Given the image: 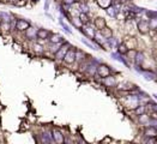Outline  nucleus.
Returning a JSON list of instances; mask_svg holds the SVG:
<instances>
[{
  "label": "nucleus",
  "instance_id": "nucleus-1",
  "mask_svg": "<svg viewBox=\"0 0 157 144\" xmlns=\"http://www.w3.org/2000/svg\"><path fill=\"white\" fill-rule=\"evenodd\" d=\"M121 102L124 103V106L127 109H131V111H134L140 105L139 99H138V94H133V93H130L126 96H124L121 99Z\"/></svg>",
  "mask_w": 157,
  "mask_h": 144
},
{
  "label": "nucleus",
  "instance_id": "nucleus-2",
  "mask_svg": "<svg viewBox=\"0 0 157 144\" xmlns=\"http://www.w3.org/2000/svg\"><path fill=\"white\" fill-rule=\"evenodd\" d=\"M96 75L101 78H104V77L112 75V70L109 66H107L104 64H100L98 66H96Z\"/></svg>",
  "mask_w": 157,
  "mask_h": 144
},
{
  "label": "nucleus",
  "instance_id": "nucleus-3",
  "mask_svg": "<svg viewBox=\"0 0 157 144\" xmlns=\"http://www.w3.org/2000/svg\"><path fill=\"white\" fill-rule=\"evenodd\" d=\"M137 28H138V31L142 34V35H146L150 32V24H149V20L148 19H140L137 24Z\"/></svg>",
  "mask_w": 157,
  "mask_h": 144
},
{
  "label": "nucleus",
  "instance_id": "nucleus-4",
  "mask_svg": "<svg viewBox=\"0 0 157 144\" xmlns=\"http://www.w3.org/2000/svg\"><path fill=\"white\" fill-rule=\"evenodd\" d=\"M143 133H144V137H146V138H155V139H157V127L156 126L145 125V129H144Z\"/></svg>",
  "mask_w": 157,
  "mask_h": 144
},
{
  "label": "nucleus",
  "instance_id": "nucleus-5",
  "mask_svg": "<svg viewBox=\"0 0 157 144\" xmlns=\"http://www.w3.org/2000/svg\"><path fill=\"white\" fill-rule=\"evenodd\" d=\"M71 46H70V43H67V42H64V44H61L60 47H59V49L55 52V59L57 60H63V58H64V55L66 54V52L69 51V48H70Z\"/></svg>",
  "mask_w": 157,
  "mask_h": 144
},
{
  "label": "nucleus",
  "instance_id": "nucleus-6",
  "mask_svg": "<svg viewBox=\"0 0 157 144\" xmlns=\"http://www.w3.org/2000/svg\"><path fill=\"white\" fill-rule=\"evenodd\" d=\"M63 60L66 63V64H69V65H71V64H73L75 61H76V51L73 49V48H69V51L66 52V54L64 55V58H63Z\"/></svg>",
  "mask_w": 157,
  "mask_h": 144
},
{
  "label": "nucleus",
  "instance_id": "nucleus-7",
  "mask_svg": "<svg viewBox=\"0 0 157 144\" xmlns=\"http://www.w3.org/2000/svg\"><path fill=\"white\" fill-rule=\"evenodd\" d=\"M80 31H82L85 36H88L90 40H92V38H94V36H95L96 29H95V28H92L91 25H89V23H88V24H84V25L80 28Z\"/></svg>",
  "mask_w": 157,
  "mask_h": 144
},
{
  "label": "nucleus",
  "instance_id": "nucleus-8",
  "mask_svg": "<svg viewBox=\"0 0 157 144\" xmlns=\"http://www.w3.org/2000/svg\"><path fill=\"white\" fill-rule=\"evenodd\" d=\"M136 70L139 72V73H142V76L144 77V79H146V81H156L157 79V75L155 72H152V71H149V70H146V71H144V70H140L139 67H136Z\"/></svg>",
  "mask_w": 157,
  "mask_h": 144
},
{
  "label": "nucleus",
  "instance_id": "nucleus-9",
  "mask_svg": "<svg viewBox=\"0 0 157 144\" xmlns=\"http://www.w3.org/2000/svg\"><path fill=\"white\" fill-rule=\"evenodd\" d=\"M52 137H53V141L58 144H63L65 142V137L63 135V132L58 129H54L53 132H52Z\"/></svg>",
  "mask_w": 157,
  "mask_h": 144
},
{
  "label": "nucleus",
  "instance_id": "nucleus-10",
  "mask_svg": "<svg viewBox=\"0 0 157 144\" xmlns=\"http://www.w3.org/2000/svg\"><path fill=\"white\" fill-rule=\"evenodd\" d=\"M106 12H107V14L109 16V17H112V18H116L118 17V14H119V12H120V10H119V7L116 6V5H112V6H109L107 10H106Z\"/></svg>",
  "mask_w": 157,
  "mask_h": 144
},
{
  "label": "nucleus",
  "instance_id": "nucleus-11",
  "mask_svg": "<svg viewBox=\"0 0 157 144\" xmlns=\"http://www.w3.org/2000/svg\"><path fill=\"white\" fill-rule=\"evenodd\" d=\"M29 26H30L29 22H26V20H24V19H18V20L16 22V29H17L18 31H25Z\"/></svg>",
  "mask_w": 157,
  "mask_h": 144
},
{
  "label": "nucleus",
  "instance_id": "nucleus-12",
  "mask_svg": "<svg viewBox=\"0 0 157 144\" xmlns=\"http://www.w3.org/2000/svg\"><path fill=\"white\" fill-rule=\"evenodd\" d=\"M102 79H103V84H104L106 87H108V88L116 87V79H115V77H113L112 75H109V76H107V77H104V78H102Z\"/></svg>",
  "mask_w": 157,
  "mask_h": 144
},
{
  "label": "nucleus",
  "instance_id": "nucleus-13",
  "mask_svg": "<svg viewBox=\"0 0 157 144\" xmlns=\"http://www.w3.org/2000/svg\"><path fill=\"white\" fill-rule=\"evenodd\" d=\"M106 25H107V23H106V19H104V18H102V17L95 18V20H94V28H95L96 30H101V29H103Z\"/></svg>",
  "mask_w": 157,
  "mask_h": 144
},
{
  "label": "nucleus",
  "instance_id": "nucleus-14",
  "mask_svg": "<svg viewBox=\"0 0 157 144\" xmlns=\"http://www.w3.org/2000/svg\"><path fill=\"white\" fill-rule=\"evenodd\" d=\"M51 32L47 30V29H37V32H36V38H40V40H47L49 37Z\"/></svg>",
  "mask_w": 157,
  "mask_h": 144
},
{
  "label": "nucleus",
  "instance_id": "nucleus-15",
  "mask_svg": "<svg viewBox=\"0 0 157 144\" xmlns=\"http://www.w3.org/2000/svg\"><path fill=\"white\" fill-rule=\"evenodd\" d=\"M133 60H134L136 66H140V65H143V63H144V60H145V57H144V54H143L142 52H136Z\"/></svg>",
  "mask_w": 157,
  "mask_h": 144
},
{
  "label": "nucleus",
  "instance_id": "nucleus-16",
  "mask_svg": "<svg viewBox=\"0 0 157 144\" xmlns=\"http://www.w3.org/2000/svg\"><path fill=\"white\" fill-rule=\"evenodd\" d=\"M48 38H49L51 43H63L64 42V37L59 34H51Z\"/></svg>",
  "mask_w": 157,
  "mask_h": 144
},
{
  "label": "nucleus",
  "instance_id": "nucleus-17",
  "mask_svg": "<svg viewBox=\"0 0 157 144\" xmlns=\"http://www.w3.org/2000/svg\"><path fill=\"white\" fill-rule=\"evenodd\" d=\"M36 32H37V29L32 28V26H29L26 30H25V36L26 38L29 40H35L36 38Z\"/></svg>",
  "mask_w": 157,
  "mask_h": 144
},
{
  "label": "nucleus",
  "instance_id": "nucleus-18",
  "mask_svg": "<svg viewBox=\"0 0 157 144\" xmlns=\"http://www.w3.org/2000/svg\"><path fill=\"white\" fill-rule=\"evenodd\" d=\"M116 49H118V53H119V54H121V55L127 54V52L130 51V48L127 47V44H126V43H124V42L118 43V44H116Z\"/></svg>",
  "mask_w": 157,
  "mask_h": 144
},
{
  "label": "nucleus",
  "instance_id": "nucleus-19",
  "mask_svg": "<svg viewBox=\"0 0 157 144\" xmlns=\"http://www.w3.org/2000/svg\"><path fill=\"white\" fill-rule=\"evenodd\" d=\"M96 2H97V5H98L101 8H103V10H107L109 6H112V5L114 4L113 0H96Z\"/></svg>",
  "mask_w": 157,
  "mask_h": 144
},
{
  "label": "nucleus",
  "instance_id": "nucleus-20",
  "mask_svg": "<svg viewBox=\"0 0 157 144\" xmlns=\"http://www.w3.org/2000/svg\"><path fill=\"white\" fill-rule=\"evenodd\" d=\"M110 57L114 59V60H118V61H120V63H122L125 66H127L128 67V64H127V61L125 60V58H124V55H121V54H119L118 52L116 53H112L110 54Z\"/></svg>",
  "mask_w": 157,
  "mask_h": 144
},
{
  "label": "nucleus",
  "instance_id": "nucleus-21",
  "mask_svg": "<svg viewBox=\"0 0 157 144\" xmlns=\"http://www.w3.org/2000/svg\"><path fill=\"white\" fill-rule=\"evenodd\" d=\"M98 31L102 34V36H103L104 38H109V37H112V36H113V31H112V29H110V28H108L107 25H106L103 29L98 30Z\"/></svg>",
  "mask_w": 157,
  "mask_h": 144
},
{
  "label": "nucleus",
  "instance_id": "nucleus-22",
  "mask_svg": "<svg viewBox=\"0 0 157 144\" xmlns=\"http://www.w3.org/2000/svg\"><path fill=\"white\" fill-rule=\"evenodd\" d=\"M41 141H42L43 143H52V142H54L51 132H45V133H42V136H41Z\"/></svg>",
  "mask_w": 157,
  "mask_h": 144
},
{
  "label": "nucleus",
  "instance_id": "nucleus-23",
  "mask_svg": "<svg viewBox=\"0 0 157 144\" xmlns=\"http://www.w3.org/2000/svg\"><path fill=\"white\" fill-rule=\"evenodd\" d=\"M127 8H128L130 11H132L133 13H136V14H137V13H142V12H144V11H145V8L139 7V6H136V5H133V4H132V5H130Z\"/></svg>",
  "mask_w": 157,
  "mask_h": 144
},
{
  "label": "nucleus",
  "instance_id": "nucleus-24",
  "mask_svg": "<svg viewBox=\"0 0 157 144\" xmlns=\"http://www.w3.org/2000/svg\"><path fill=\"white\" fill-rule=\"evenodd\" d=\"M78 18L80 19V22L83 23V25H84V24H88V23L90 22V18H89L88 13H85V12H80Z\"/></svg>",
  "mask_w": 157,
  "mask_h": 144
},
{
  "label": "nucleus",
  "instance_id": "nucleus-25",
  "mask_svg": "<svg viewBox=\"0 0 157 144\" xmlns=\"http://www.w3.org/2000/svg\"><path fill=\"white\" fill-rule=\"evenodd\" d=\"M134 113L137 114V115H142V114H144V113H146V107H145V105H139L136 109H134Z\"/></svg>",
  "mask_w": 157,
  "mask_h": 144
},
{
  "label": "nucleus",
  "instance_id": "nucleus-26",
  "mask_svg": "<svg viewBox=\"0 0 157 144\" xmlns=\"http://www.w3.org/2000/svg\"><path fill=\"white\" fill-rule=\"evenodd\" d=\"M144 12H145V14H146V17H148L149 19H155V18H157V11L145 10Z\"/></svg>",
  "mask_w": 157,
  "mask_h": 144
},
{
  "label": "nucleus",
  "instance_id": "nucleus-27",
  "mask_svg": "<svg viewBox=\"0 0 157 144\" xmlns=\"http://www.w3.org/2000/svg\"><path fill=\"white\" fill-rule=\"evenodd\" d=\"M59 23H60V25L63 26V29H64V30H65L67 34H70V35L72 34V30H71V29H70V26H69V25H67V24H66V23L63 20V18H60V19H59Z\"/></svg>",
  "mask_w": 157,
  "mask_h": 144
},
{
  "label": "nucleus",
  "instance_id": "nucleus-28",
  "mask_svg": "<svg viewBox=\"0 0 157 144\" xmlns=\"http://www.w3.org/2000/svg\"><path fill=\"white\" fill-rule=\"evenodd\" d=\"M82 42H83L84 44H86V46H88L89 48H91V49H95V51H96V49H98V48H97V47H98L97 44H92L91 42H89V41H86L85 38H82Z\"/></svg>",
  "mask_w": 157,
  "mask_h": 144
},
{
  "label": "nucleus",
  "instance_id": "nucleus-29",
  "mask_svg": "<svg viewBox=\"0 0 157 144\" xmlns=\"http://www.w3.org/2000/svg\"><path fill=\"white\" fill-rule=\"evenodd\" d=\"M79 11L88 13V12H89V6H88L86 4H84V2H79Z\"/></svg>",
  "mask_w": 157,
  "mask_h": 144
},
{
  "label": "nucleus",
  "instance_id": "nucleus-30",
  "mask_svg": "<svg viewBox=\"0 0 157 144\" xmlns=\"http://www.w3.org/2000/svg\"><path fill=\"white\" fill-rule=\"evenodd\" d=\"M71 22H72V23H73V25H75L76 28H78V29H80V28L83 26V23L80 22V19H79V18H72V19H71Z\"/></svg>",
  "mask_w": 157,
  "mask_h": 144
},
{
  "label": "nucleus",
  "instance_id": "nucleus-31",
  "mask_svg": "<svg viewBox=\"0 0 157 144\" xmlns=\"http://www.w3.org/2000/svg\"><path fill=\"white\" fill-rule=\"evenodd\" d=\"M34 51H35L36 53H40V54H41V53H43L45 49H43V46H41L40 43H35V44H34Z\"/></svg>",
  "mask_w": 157,
  "mask_h": 144
},
{
  "label": "nucleus",
  "instance_id": "nucleus-32",
  "mask_svg": "<svg viewBox=\"0 0 157 144\" xmlns=\"http://www.w3.org/2000/svg\"><path fill=\"white\" fill-rule=\"evenodd\" d=\"M149 24H150V29L157 30V18H155V19H150V20H149Z\"/></svg>",
  "mask_w": 157,
  "mask_h": 144
},
{
  "label": "nucleus",
  "instance_id": "nucleus-33",
  "mask_svg": "<svg viewBox=\"0 0 157 144\" xmlns=\"http://www.w3.org/2000/svg\"><path fill=\"white\" fill-rule=\"evenodd\" d=\"M59 47H60V43H51V52L55 54V52L59 49Z\"/></svg>",
  "mask_w": 157,
  "mask_h": 144
},
{
  "label": "nucleus",
  "instance_id": "nucleus-34",
  "mask_svg": "<svg viewBox=\"0 0 157 144\" xmlns=\"http://www.w3.org/2000/svg\"><path fill=\"white\" fill-rule=\"evenodd\" d=\"M75 1H76V0H64V4H65V5H72Z\"/></svg>",
  "mask_w": 157,
  "mask_h": 144
},
{
  "label": "nucleus",
  "instance_id": "nucleus-35",
  "mask_svg": "<svg viewBox=\"0 0 157 144\" xmlns=\"http://www.w3.org/2000/svg\"><path fill=\"white\" fill-rule=\"evenodd\" d=\"M6 1H7V2H11V4H14V5L18 2V0H6Z\"/></svg>",
  "mask_w": 157,
  "mask_h": 144
},
{
  "label": "nucleus",
  "instance_id": "nucleus-36",
  "mask_svg": "<svg viewBox=\"0 0 157 144\" xmlns=\"http://www.w3.org/2000/svg\"><path fill=\"white\" fill-rule=\"evenodd\" d=\"M45 10H48V0L45 1Z\"/></svg>",
  "mask_w": 157,
  "mask_h": 144
},
{
  "label": "nucleus",
  "instance_id": "nucleus-37",
  "mask_svg": "<svg viewBox=\"0 0 157 144\" xmlns=\"http://www.w3.org/2000/svg\"><path fill=\"white\" fill-rule=\"evenodd\" d=\"M32 1H38V0H32Z\"/></svg>",
  "mask_w": 157,
  "mask_h": 144
}]
</instances>
